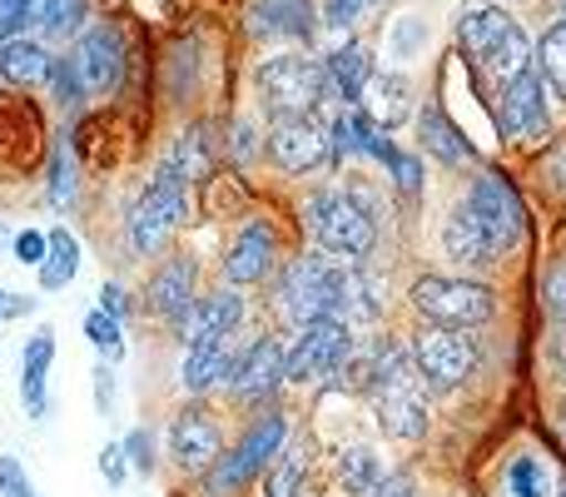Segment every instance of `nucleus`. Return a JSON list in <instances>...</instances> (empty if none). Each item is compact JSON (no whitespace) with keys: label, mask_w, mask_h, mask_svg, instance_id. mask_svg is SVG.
I'll use <instances>...</instances> for the list:
<instances>
[{"label":"nucleus","mask_w":566,"mask_h":497,"mask_svg":"<svg viewBox=\"0 0 566 497\" xmlns=\"http://www.w3.org/2000/svg\"><path fill=\"white\" fill-rule=\"evenodd\" d=\"M348 269L353 263L328 259L323 249L303 253V259L283 263L279 283H274V309L283 313V323L308 329L318 319H338L343 323V293H348Z\"/></svg>","instance_id":"f257e3e1"},{"label":"nucleus","mask_w":566,"mask_h":497,"mask_svg":"<svg viewBox=\"0 0 566 497\" xmlns=\"http://www.w3.org/2000/svg\"><path fill=\"white\" fill-rule=\"evenodd\" d=\"M185 219H189V185H185V175L165 159V165L145 179V189L135 195V205H129L125 239L139 259H155V253L169 249V239L179 235Z\"/></svg>","instance_id":"f03ea898"},{"label":"nucleus","mask_w":566,"mask_h":497,"mask_svg":"<svg viewBox=\"0 0 566 497\" xmlns=\"http://www.w3.org/2000/svg\"><path fill=\"white\" fill-rule=\"evenodd\" d=\"M303 225L318 239V249L328 259L343 263H363L378 245V225H373V209L358 195H343V189H313L303 199Z\"/></svg>","instance_id":"7ed1b4c3"},{"label":"nucleus","mask_w":566,"mask_h":497,"mask_svg":"<svg viewBox=\"0 0 566 497\" xmlns=\"http://www.w3.org/2000/svg\"><path fill=\"white\" fill-rule=\"evenodd\" d=\"M283 443H289V413H279V408L259 413V418L239 433L234 448L205 473V497H239L254 478H264L269 463L283 453Z\"/></svg>","instance_id":"20e7f679"},{"label":"nucleus","mask_w":566,"mask_h":497,"mask_svg":"<svg viewBox=\"0 0 566 497\" xmlns=\"http://www.w3.org/2000/svg\"><path fill=\"white\" fill-rule=\"evenodd\" d=\"M458 40L468 45L472 60H482V65L502 80V85L532 65V40H527V30H522V20L507 15V10H497V6H468L462 10Z\"/></svg>","instance_id":"39448f33"},{"label":"nucleus","mask_w":566,"mask_h":497,"mask_svg":"<svg viewBox=\"0 0 566 497\" xmlns=\"http://www.w3.org/2000/svg\"><path fill=\"white\" fill-rule=\"evenodd\" d=\"M373 408H378V428L388 438H402V443L428 438L432 428L428 383L418 379V369H412V359L402 349H392V359L382 363L378 383H373Z\"/></svg>","instance_id":"423d86ee"},{"label":"nucleus","mask_w":566,"mask_h":497,"mask_svg":"<svg viewBox=\"0 0 566 497\" xmlns=\"http://www.w3.org/2000/svg\"><path fill=\"white\" fill-rule=\"evenodd\" d=\"M328 95H333L328 70H323V60H313V55L283 50V55H269L264 65H259V100H264V110L274 120L313 115Z\"/></svg>","instance_id":"0eeeda50"},{"label":"nucleus","mask_w":566,"mask_h":497,"mask_svg":"<svg viewBox=\"0 0 566 497\" xmlns=\"http://www.w3.org/2000/svg\"><path fill=\"white\" fill-rule=\"evenodd\" d=\"M408 303L418 309L422 323H438V329H478L497 313V299H492L488 283H472V279H442V273H422L412 283Z\"/></svg>","instance_id":"6e6552de"},{"label":"nucleus","mask_w":566,"mask_h":497,"mask_svg":"<svg viewBox=\"0 0 566 497\" xmlns=\"http://www.w3.org/2000/svg\"><path fill=\"white\" fill-rule=\"evenodd\" d=\"M408 359L418 369V379L438 393H452L478 373V339H468L462 329H438V323H422L408 343Z\"/></svg>","instance_id":"1a4fd4ad"},{"label":"nucleus","mask_w":566,"mask_h":497,"mask_svg":"<svg viewBox=\"0 0 566 497\" xmlns=\"http://www.w3.org/2000/svg\"><path fill=\"white\" fill-rule=\"evenodd\" d=\"M358 349L348 323L338 319H318L308 329H298L289 349V363H283V383L293 389H308V383H323V379H338V369L348 363V353Z\"/></svg>","instance_id":"9d476101"},{"label":"nucleus","mask_w":566,"mask_h":497,"mask_svg":"<svg viewBox=\"0 0 566 497\" xmlns=\"http://www.w3.org/2000/svg\"><path fill=\"white\" fill-rule=\"evenodd\" d=\"M70 60H75L80 85H85L90 100H109L119 85H125L129 55H125V35H119L115 20H95V25L80 30Z\"/></svg>","instance_id":"9b49d317"},{"label":"nucleus","mask_w":566,"mask_h":497,"mask_svg":"<svg viewBox=\"0 0 566 497\" xmlns=\"http://www.w3.org/2000/svg\"><path fill=\"white\" fill-rule=\"evenodd\" d=\"M224 458V428H219V413L205 403H185V408L169 418V463L189 478H205L214 463Z\"/></svg>","instance_id":"f8f14e48"},{"label":"nucleus","mask_w":566,"mask_h":497,"mask_svg":"<svg viewBox=\"0 0 566 497\" xmlns=\"http://www.w3.org/2000/svg\"><path fill=\"white\" fill-rule=\"evenodd\" d=\"M199 299V263L189 253H165L145 279V313L175 329Z\"/></svg>","instance_id":"ddd939ff"},{"label":"nucleus","mask_w":566,"mask_h":497,"mask_svg":"<svg viewBox=\"0 0 566 497\" xmlns=\"http://www.w3.org/2000/svg\"><path fill=\"white\" fill-rule=\"evenodd\" d=\"M224 283L229 289H254V283H264L269 273L279 269V235L269 219H244L239 225V235L229 239L224 249Z\"/></svg>","instance_id":"4468645a"},{"label":"nucleus","mask_w":566,"mask_h":497,"mask_svg":"<svg viewBox=\"0 0 566 497\" xmlns=\"http://www.w3.org/2000/svg\"><path fill=\"white\" fill-rule=\"evenodd\" d=\"M264 149L283 175H308V169H318L328 159V130L313 115H283L269 125Z\"/></svg>","instance_id":"2eb2a0df"},{"label":"nucleus","mask_w":566,"mask_h":497,"mask_svg":"<svg viewBox=\"0 0 566 497\" xmlns=\"http://www.w3.org/2000/svg\"><path fill=\"white\" fill-rule=\"evenodd\" d=\"M468 205L478 209L482 229L492 235L497 253H507V249L522 245V235H527V209H522L517 189H512L502 175H478V185H472Z\"/></svg>","instance_id":"dca6fc26"},{"label":"nucleus","mask_w":566,"mask_h":497,"mask_svg":"<svg viewBox=\"0 0 566 497\" xmlns=\"http://www.w3.org/2000/svg\"><path fill=\"white\" fill-rule=\"evenodd\" d=\"M283 363H289V349H283V339H274V333H264V339H254L244 353H239L234 373H229V398L239 403H264L274 398V393L283 389Z\"/></svg>","instance_id":"f3484780"},{"label":"nucleus","mask_w":566,"mask_h":497,"mask_svg":"<svg viewBox=\"0 0 566 497\" xmlns=\"http://www.w3.org/2000/svg\"><path fill=\"white\" fill-rule=\"evenodd\" d=\"M502 130L512 139H542L552 130V110H547V85H542L537 70H522L507 80L502 90Z\"/></svg>","instance_id":"a211bd4d"},{"label":"nucleus","mask_w":566,"mask_h":497,"mask_svg":"<svg viewBox=\"0 0 566 497\" xmlns=\"http://www.w3.org/2000/svg\"><path fill=\"white\" fill-rule=\"evenodd\" d=\"M249 303L239 289H214V293H199L195 309L185 313V319L175 323L179 343H195V339H224V333H239V323H244Z\"/></svg>","instance_id":"6ab92c4d"},{"label":"nucleus","mask_w":566,"mask_h":497,"mask_svg":"<svg viewBox=\"0 0 566 497\" xmlns=\"http://www.w3.org/2000/svg\"><path fill=\"white\" fill-rule=\"evenodd\" d=\"M239 353L244 349H234V333L185 343V363H179V383H185V393L199 398V393H209V389H224L229 373H234V363H239Z\"/></svg>","instance_id":"aec40b11"},{"label":"nucleus","mask_w":566,"mask_h":497,"mask_svg":"<svg viewBox=\"0 0 566 497\" xmlns=\"http://www.w3.org/2000/svg\"><path fill=\"white\" fill-rule=\"evenodd\" d=\"M50 369H55V329H35L25 339V353H20V403L35 423L50 418V398H45V383Z\"/></svg>","instance_id":"412c9836"},{"label":"nucleus","mask_w":566,"mask_h":497,"mask_svg":"<svg viewBox=\"0 0 566 497\" xmlns=\"http://www.w3.org/2000/svg\"><path fill=\"white\" fill-rule=\"evenodd\" d=\"M249 30L274 40H313L318 10H313V0H254L249 6Z\"/></svg>","instance_id":"4be33fe9"},{"label":"nucleus","mask_w":566,"mask_h":497,"mask_svg":"<svg viewBox=\"0 0 566 497\" xmlns=\"http://www.w3.org/2000/svg\"><path fill=\"white\" fill-rule=\"evenodd\" d=\"M442 249L458 263H497V245H492V235L482 229L472 205H458L448 215V225H442Z\"/></svg>","instance_id":"5701e85b"},{"label":"nucleus","mask_w":566,"mask_h":497,"mask_svg":"<svg viewBox=\"0 0 566 497\" xmlns=\"http://www.w3.org/2000/svg\"><path fill=\"white\" fill-rule=\"evenodd\" d=\"M50 65H55V55H50L40 40H30V35L0 40V80H6V85H15V90L45 85Z\"/></svg>","instance_id":"b1692460"},{"label":"nucleus","mask_w":566,"mask_h":497,"mask_svg":"<svg viewBox=\"0 0 566 497\" xmlns=\"http://www.w3.org/2000/svg\"><path fill=\"white\" fill-rule=\"evenodd\" d=\"M418 135H422V149H428L432 159H442L448 169H462L472 159V145L462 139V130L452 125L442 105H422L418 110Z\"/></svg>","instance_id":"393cba45"},{"label":"nucleus","mask_w":566,"mask_h":497,"mask_svg":"<svg viewBox=\"0 0 566 497\" xmlns=\"http://www.w3.org/2000/svg\"><path fill=\"white\" fill-rule=\"evenodd\" d=\"M323 70H328L333 95L348 100V105H358L363 90H368V80H373V60H368V50H363L358 40H348V45L333 50V55L323 60Z\"/></svg>","instance_id":"a878e982"},{"label":"nucleus","mask_w":566,"mask_h":497,"mask_svg":"<svg viewBox=\"0 0 566 497\" xmlns=\"http://www.w3.org/2000/svg\"><path fill=\"white\" fill-rule=\"evenodd\" d=\"M214 159H219V139L209 125H189L185 135H179L175 155H169V165L185 175V185H205L209 175H214Z\"/></svg>","instance_id":"bb28decb"},{"label":"nucleus","mask_w":566,"mask_h":497,"mask_svg":"<svg viewBox=\"0 0 566 497\" xmlns=\"http://www.w3.org/2000/svg\"><path fill=\"white\" fill-rule=\"evenodd\" d=\"M363 95H368V115L378 120L382 130L402 125V120L412 115V80L398 75V70H392V75H373Z\"/></svg>","instance_id":"cd10ccee"},{"label":"nucleus","mask_w":566,"mask_h":497,"mask_svg":"<svg viewBox=\"0 0 566 497\" xmlns=\"http://www.w3.org/2000/svg\"><path fill=\"white\" fill-rule=\"evenodd\" d=\"M45 239H50V249H45V263H40L35 273H40V293H55L80 273V239L70 235L65 225L45 229Z\"/></svg>","instance_id":"c85d7f7f"},{"label":"nucleus","mask_w":566,"mask_h":497,"mask_svg":"<svg viewBox=\"0 0 566 497\" xmlns=\"http://www.w3.org/2000/svg\"><path fill=\"white\" fill-rule=\"evenodd\" d=\"M85 20H90V0H30V30H40L50 40L75 35Z\"/></svg>","instance_id":"c756f323"},{"label":"nucleus","mask_w":566,"mask_h":497,"mask_svg":"<svg viewBox=\"0 0 566 497\" xmlns=\"http://www.w3.org/2000/svg\"><path fill=\"white\" fill-rule=\"evenodd\" d=\"M308 443H283V453L264 473V497H298L308 483Z\"/></svg>","instance_id":"7c9ffc66"},{"label":"nucleus","mask_w":566,"mask_h":497,"mask_svg":"<svg viewBox=\"0 0 566 497\" xmlns=\"http://www.w3.org/2000/svg\"><path fill=\"white\" fill-rule=\"evenodd\" d=\"M382 478H388V473H382V458L373 448H343L338 453V488L348 497H368Z\"/></svg>","instance_id":"2f4dec72"},{"label":"nucleus","mask_w":566,"mask_h":497,"mask_svg":"<svg viewBox=\"0 0 566 497\" xmlns=\"http://www.w3.org/2000/svg\"><path fill=\"white\" fill-rule=\"evenodd\" d=\"M532 70H537L542 85L552 90V100H566V20H557V25L537 40V60H532Z\"/></svg>","instance_id":"473e14b6"},{"label":"nucleus","mask_w":566,"mask_h":497,"mask_svg":"<svg viewBox=\"0 0 566 497\" xmlns=\"http://www.w3.org/2000/svg\"><path fill=\"white\" fill-rule=\"evenodd\" d=\"M70 135H55V149H50V169H45V199L55 209H70L80 195V179H75V155L65 145Z\"/></svg>","instance_id":"72a5a7b5"},{"label":"nucleus","mask_w":566,"mask_h":497,"mask_svg":"<svg viewBox=\"0 0 566 497\" xmlns=\"http://www.w3.org/2000/svg\"><path fill=\"white\" fill-rule=\"evenodd\" d=\"M85 339H90V349L99 353V363H119V359H125V323L109 319L99 303L85 313Z\"/></svg>","instance_id":"f704fd0d"},{"label":"nucleus","mask_w":566,"mask_h":497,"mask_svg":"<svg viewBox=\"0 0 566 497\" xmlns=\"http://www.w3.org/2000/svg\"><path fill=\"white\" fill-rule=\"evenodd\" d=\"M119 448H125V463L135 478H149V473L159 468V448H155V428H129L125 438H119Z\"/></svg>","instance_id":"c9c22d12"},{"label":"nucleus","mask_w":566,"mask_h":497,"mask_svg":"<svg viewBox=\"0 0 566 497\" xmlns=\"http://www.w3.org/2000/svg\"><path fill=\"white\" fill-rule=\"evenodd\" d=\"M50 90H55V105L60 110H75L80 100H90L85 85H80L75 60H70V55H55V65H50Z\"/></svg>","instance_id":"e433bc0d"},{"label":"nucleus","mask_w":566,"mask_h":497,"mask_svg":"<svg viewBox=\"0 0 566 497\" xmlns=\"http://www.w3.org/2000/svg\"><path fill=\"white\" fill-rule=\"evenodd\" d=\"M259 149H264V135H259L254 120H234V125H229V159H234V165H254Z\"/></svg>","instance_id":"4c0bfd02"},{"label":"nucleus","mask_w":566,"mask_h":497,"mask_svg":"<svg viewBox=\"0 0 566 497\" xmlns=\"http://www.w3.org/2000/svg\"><path fill=\"white\" fill-rule=\"evenodd\" d=\"M422 45H428V20L402 15L398 30H392V55H398V60H412Z\"/></svg>","instance_id":"58836bf2"},{"label":"nucleus","mask_w":566,"mask_h":497,"mask_svg":"<svg viewBox=\"0 0 566 497\" xmlns=\"http://www.w3.org/2000/svg\"><path fill=\"white\" fill-rule=\"evenodd\" d=\"M0 497H35V483L15 453H0Z\"/></svg>","instance_id":"ea45409f"},{"label":"nucleus","mask_w":566,"mask_h":497,"mask_svg":"<svg viewBox=\"0 0 566 497\" xmlns=\"http://www.w3.org/2000/svg\"><path fill=\"white\" fill-rule=\"evenodd\" d=\"M45 229H15V245H10V253H15V263H25V269H40L45 263Z\"/></svg>","instance_id":"a19ab883"},{"label":"nucleus","mask_w":566,"mask_h":497,"mask_svg":"<svg viewBox=\"0 0 566 497\" xmlns=\"http://www.w3.org/2000/svg\"><path fill=\"white\" fill-rule=\"evenodd\" d=\"M392 185H398V195L402 199H418V189H422V159L418 155H402L398 149V159H392Z\"/></svg>","instance_id":"79ce46f5"},{"label":"nucleus","mask_w":566,"mask_h":497,"mask_svg":"<svg viewBox=\"0 0 566 497\" xmlns=\"http://www.w3.org/2000/svg\"><path fill=\"white\" fill-rule=\"evenodd\" d=\"M507 488L512 497H542V468H537V458H517L507 468Z\"/></svg>","instance_id":"37998d69"},{"label":"nucleus","mask_w":566,"mask_h":497,"mask_svg":"<svg viewBox=\"0 0 566 497\" xmlns=\"http://www.w3.org/2000/svg\"><path fill=\"white\" fill-rule=\"evenodd\" d=\"M30 30V0H0V40H15Z\"/></svg>","instance_id":"c03bdc74"},{"label":"nucleus","mask_w":566,"mask_h":497,"mask_svg":"<svg viewBox=\"0 0 566 497\" xmlns=\"http://www.w3.org/2000/svg\"><path fill=\"white\" fill-rule=\"evenodd\" d=\"M95 463H99V473H105V483H109V488H125V478H129V463H125V448H119V443H105Z\"/></svg>","instance_id":"a18cd8bd"},{"label":"nucleus","mask_w":566,"mask_h":497,"mask_svg":"<svg viewBox=\"0 0 566 497\" xmlns=\"http://www.w3.org/2000/svg\"><path fill=\"white\" fill-rule=\"evenodd\" d=\"M99 309H105V313H109V319H119V323H125V319H135V309H139V303H135V299H129V293H125V289H119V283H115V279H109V283H105V289H99Z\"/></svg>","instance_id":"49530a36"},{"label":"nucleus","mask_w":566,"mask_h":497,"mask_svg":"<svg viewBox=\"0 0 566 497\" xmlns=\"http://www.w3.org/2000/svg\"><path fill=\"white\" fill-rule=\"evenodd\" d=\"M363 6H368V0H323V25L348 30L353 20L363 15Z\"/></svg>","instance_id":"de8ad7c7"},{"label":"nucleus","mask_w":566,"mask_h":497,"mask_svg":"<svg viewBox=\"0 0 566 497\" xmlns=\"http://www.w3.org/2000/svg\"><path fill=\"white\" fill-rule=\"evenodd\" d=\"M95 403H99V413H115V369L109 363H95Z\"/></svg>","instance_id":"09e8293b"},{"label":"nucleus","mask_w":566,"mask_h":497,"mask_svg":"<svg viewBox=\"0 0 566 497\" xmlns=\"http://www.w3.org/2000/svg\"><path fill=\"white\" fill-rule=\"evenodd\" d=\"M35 309H40L35 293H6V303H0V319H30Z\"/></svg>","instance_id":"8fccbe9b"},{"label":"nucleus","mask_w":566,"mask_h":497,"mask_svg":"<svg viewBox=\"0 0 566 497\" xmlns=\"http://www.w3.org/2000/svg\"><path fill=\"white\" fill-rule=\"evenodd\" d=\"M547 303H552V309H557L562 319H566V263H562V269H552V273H547Z\"/></svg>","instance_id":"3c124183"},{"label":"nucleus","mask_w":566,"mask_h":497,"mask_svg":"<svg viewBox=\"0 0 566 497\" xmlns=\"http://www.w3.org/2000/svg\"><path fill=\"white\" fill-rule=\"evenodd\" d=\"M10 245H15V229H10V225H6V219H0V253H6Z\"/></svg>","instance_id":"603ef678"},{"label":"nucleus","mask_w":566,"mask_h":497,"mask_svg":"<svg viewBox=\"0 0 566 497\" xmlns=\"http://www.w3.org/2000/svg\"><path fill=\"white\" fill-rule=\"evenodd\" d=\"M557 497H566V478H562V483H557Z\"/></svg>","instance_id":"864d4df0"},{"label":"nucleus","mask_w":566,"mask_h":497,"mask_svg":"<svg viewBox=\"0 0 566 497\" xmlns=\"http://www.w3.org/2000/svg\"><path fill=\"white\" fill-rule=\"evenodd\" d=\"M562 438H566V413H562Z\"/></svg>","instance_id":"5fc2aeb1"},{"label":"nucleus","mask_w":566,"mask_h":497,"mask_svg":"<svg viewBox=\"0 0 566 497\" xmlns=\"http://www.w3.org/2000/svg\"><path fill=\"white\" fill-rule=\"evenodd\" d=\"M0 303H6V289H0Z\"/></svg>","instance_id":"6e6d98bb"}]
</instances>
